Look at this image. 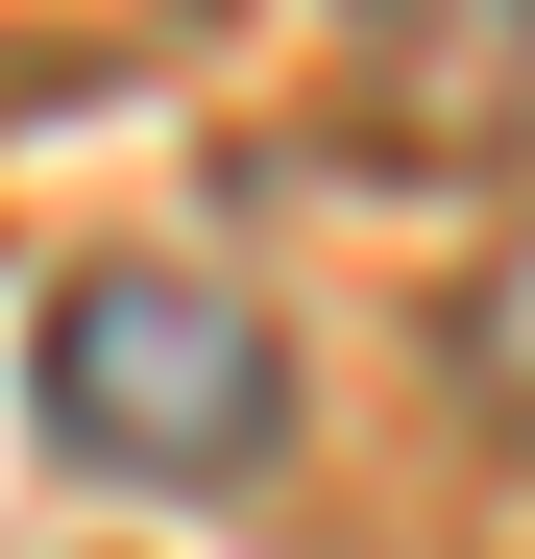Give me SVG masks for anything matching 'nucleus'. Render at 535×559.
I'll return each mask as SVG.
<instances>
[{
    "mask_svg": "<svg viewBox=\"0 0 535 559\" xmlns=\"http://www.w3.org/2000/svg\"><path fill=\"white\" fill-rule=\"evenodd\" d=\"M438 390H463L487 438H535V219L463 267V293H438Z\"/></svg>",
    "mask_w": 535,
    "mask_h": 559,
    "instance_id": "3",
    "label": "nucleus"
},
{
    "mask_svg": "<svg viewBox=\"0 0 535 559\" xmlns=\"http://www.w3.org/2000/svg\"><path fill=\"white\" fill-rule=\"evenodd\" d=\"M341 146L366 170H535V0H366L341 25Z\"/></svg>",
    "mask_w": 535,
    "mask_h": 559,
    "instance_id": "2",
    "label": "nucleus"
},
{
    "mask_svg": "<svg viewBox=\"0 0 535 559\" xmlns=\"http://www.w3.org/2000/svg\"><path fill=\"white\" fill-rule=\"evenodd\" d=\"M49 438H98L122 487H243L293 438V341L219 267H73L49 293Z\"/></svg>",
    "mask_w": 535,
    "mask_h": 559,
    "instance_id": "1",
    "label": "nucleus"
}]
</instances>
